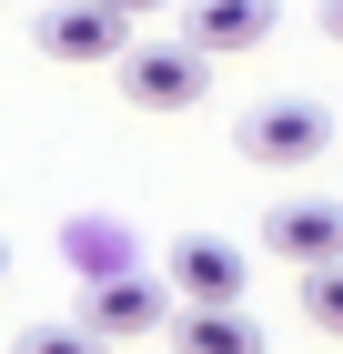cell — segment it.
Wrapping results in <instances>:
<instances>
[{
  "label": "cell",
  "mask_w": 343,
  "mask_h": 354,
  "mask_svg": "<svg viewBox=\"0 0 343 354\" xmlns=\"http://www.w3.org/2000/svg\"><path fill=\"white\" fill-rule=\"evenodd\" d=\"M242 162H263V172H303V162H323V142H333V111L323 102H303V91H283V102H253L242 111Z\"/></svg>",
  "instance_id": "7a4b0ae2"
},
{
  "label": "cell",
  "mask_w": 343,
  "mask_h": 354,
  "mask_svg": "<svg viewBox=\"0 0 343 354\" xmlns=\"http://www.w3.org/2000/svg\"><path fill=\"white\" fill-rule=\"evenodd\" d=\"M10 354H111V344L71 314V324H21V334H10Z\"/></svg>",
  "instance_id": "8fae6325"
},
{
  "label": "cell",
  "mask_w": 343,
  "mask_h": 354,
  "mask_svg": "<svg viewBox=\"0 0 343 354\" xmlns=\"http://www.w3.org/2000/svg\"><path fill=\"white\" fill-rule=\"evenodd\" d=\"M273 21H283V0H182V41L212 61H242V51H263Z\"/></svg>",
  "instance_id": "8992f818"
},
{
  "label": "cell",
  "mask_w": 343,
  "mask_h": 354,
  "mask_svg": "<svg viewBox=\"0 0 343 354\" xmlns=\"http://www.w3.org/2000/svg\"><path fill=\"white\" fill-rule=\"evenodd\" d=\"M263 253L273 263H343V203H273L263 213Z\"/></svg>",
  "instance_id": "52a82bcc"
},
{
  "label": "cell",
  "mask_w": 343,
  "mask_h": 354,
  "mask_svg": "<svg viewBox=\"0 0 343 354\" xmlns=\"http://www.w3.org/2000/svg\"><path fill=\"white\" fill-rule=\"evenodd\" d=\"M121 102L132 111H192L212 91V51H192V41H121Z\"/></svg>",
  "instance_id": "6da1fadb"
},
{
  "label": "cell",
  "mask_w": 343,
  "mask_h": 354,
  "mask_svg": "<svg viewBox=\"0 0 343 354\" xmlns=\"http://www.w3.org/2000/svg\"><path fill=\"white\" fill-rule=\"evenodd\" d=\"M111 10H121V21H152V10H172V0H111Z\"/></svg>",
  "instance_id": "7c38bea8"
},
{
  "label": "cell",
  "mask_w": 343,
  "mask_h": 354,
  "mask_svg": "<svg viewBox=\"0 0 343 354\" xmlns=\"http://www.w3.org/2000/svg\"><path fill=\"white\" fill-rule=\"evenodd\" d=\"M0 273H10V243H0Z\"/></svg>",
  "instance_id": "5bb4252c"
},
{
  "label": "cell",
  "mask_w": 343,
  "mask_h": 354,
  "mask_svg": "<svg viewBox=\"0 0 343 354\" xmlns=\"http://www.w3.org/2000/svg\"><path fill=\"white\" fill-rule=\"evenodd\" d=\"M303 324L343 344V263H303Z\"/></svg>",
  "instance_id": "30bf717a"
},
{
  "label": "cell",
  "mask_w": 343,
  "mask_h": 354,
  "mask_svg": "<svg viewBox=\"0 0 343 354\" xmlns=\"http://www.w3.org/2000/svg\"><path fill=\"white\" fill-rule=\"evenodd\" d=\"M161 283L182 304H242L253 263H242V243H222V233H182V243L161 253Z\"/></svg>",
  "instance_id": "5b68a950"
},
{
  "label": "cell",
  "mask_w": 343,
  "mask_h": 354,
  "mask_svg": "<svg viewBox=\"0 0 343 354\" xmlns=\"http://www.w3.org/2000/svg\"><path fill=\"white\" fill-rule=\"evenodd\" d=\"M172 304H182L172 283H152V273L121 263V273H91V283H81V324L101 334V344H141V334L172 324Z\"/></svg>",
  "instance_id": "3957f363"
},
{
  "label": "cell",
  "mask_w": 343,
  "mask_h": 354,
  "mask_svg": "<svg viewBox=\"0 0 343 354\" xmlns=\"http://www.w3.org/2000/svg\"><path fill=\"white\" fill-rule=\"evenodd\" d=\"M172 354H263V324L242 304H172Z\"/></svg>",
  "instance_id": "ba28073f"
},
{
  "label": "cell",
  "mask_w": 343,
  "mask_h": 354,
  "mask_svg": "<svg viewBox=\"0 0 343 354\" xmlns=\"http://www.w3.org/2000/svg\"><path fill=\"white\" fill-rule=\"evenodd\" d=\"M30 41H41V61H121L132 21H121L111 0H51V10L30 21Z\"/></svg>",
  "instance_id": "277c9868"
},
{
  "label": "cell",
  "mask_w": 343,
  "mask_h": 354,
  "mask_svg": "<svg viewBox=\"0 0 343 354\" xmlns=\"http://www.w3.org/2000/svg\"><path fill=\"white\" fill-rule=\"evenodd\" d=\"M61 253H71L81 273H121V263H132V233H121V223H101V213H81L71 233H61Z\"/></svg>",
  "instance_id": "9c48e42d"
},
{
  "label": "cell",
  "mask_w": 343,
  "mask_h": 354,
  "mask_svg": "<svg viewBox=\"0 0 343 354\" xmlns=\"http://www.w3.org/2000/svg\"><path fill=\"white\" fill-rule=\"evenodd\" d=\"M323 30H333V41H343V0H323Z\"/></svg>",
  "instance_id": "4fadbf2b"
}]
</instances>
